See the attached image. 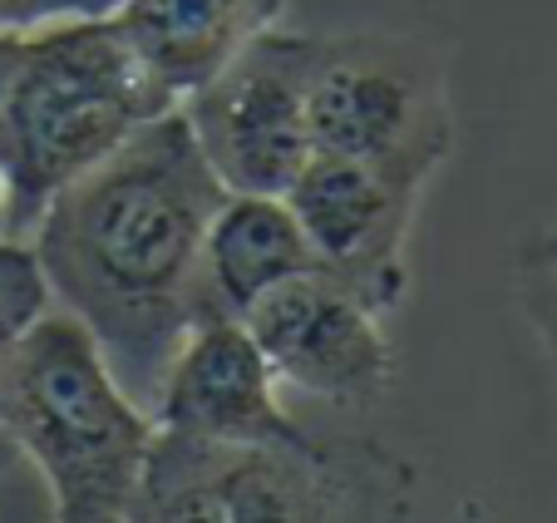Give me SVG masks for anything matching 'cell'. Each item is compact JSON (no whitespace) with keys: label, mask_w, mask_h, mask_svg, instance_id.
<instances>
[{"label":"cell","mask_w":557,"mask_h":523,"mask_svg":"<svg viewBox=\"0 0 557 523\" xmlns=\"http://www.w3.org/2000/svg\"><path fill=\"white\" fill-rule=\"evenodd\" d=\"M222 193L173 105L74 179L30 228L54 306L95 331L109 366L144 405H153L183 336L202 316H218L202 238Z\"/></svg>","instance_id":"obj_1"},{"label":"cell","mask_w":557,"mask_h":523,"mask_svg":"<svg viewBox=\"0 0 557 523\" xmlns=\"http://www.w3.org/2000/svg\"><path fill=\"white\" fill-rule=\"evenodd\" d=\"M0 429L40 470L60 523L134 519L158 419L74 312L50 306L5 345Z\"/></svg>","instance_id":"obj_2"},{"label":"cell","mask_w":557,"mask_h":523,"mask_svg":"<svg viewBox=\"0 0 557 523\" xmlns=\"http://www.w3.org/2000/svg\"><path fill=\"white\" fill-rule=\"evenodd\" d=\"M414 503V470L370 435L222 445L158 425L138 523H385Z\"/></svg>","instance_id":"obj_3"},{"label":"cell","mask_w":557,"mask_h":523,"mask_svg":"<svg viewBox=\"0 0 557 523\" xmlns=\"http://www.w3.org/2000/svg\"><path fill=\"white\" fill-rule=\"evenodd\" d=\"M173 99L128 54L114 15L25 35L0 84V188L11 238Z\"/></svg>","instance_id":"obj_4"},{"label":"cell","mask_w":557,"mask_h":523,"mask_svg":"<svg viewBox=\"0 0 557 523\" xmlns=\"http://www.w3.org/2000/svg\"><path fill=\"white\" fill-rule=\"evenodd\" d=\"M311 148L430 188L454 148L449 80L434 45L395 31L311 35Z\"/></svg>","instance_id":"obj_5"},{"label":"cell","mask_w":557,"mask_h":523,"mask_svg":"<svg viewBox=\"0 0 557 523\" xmlns=\"http://www.w3.org/2000/svg\"><path fill=\"white\" fill-rule=\"evenodd\" d=\"M306 74L311 35L276 25L178 105L227 193H286L301 173L311 158Z\"/></svg>","instance_id":"obj_6"},{"label":"cell","mask_w":557,"mask_h":523,"mask_svg":"<svg viewBox=\"0 0 557 523\" xmlns=\"http://www.w3.org/2000/svg\"><path fill=\"white\" fill-rule=\"evenodd\" d=\"M243 326L262 345L276 386L346 415L380 405L400 376L385 316L321 267L257 296Z\"/></svg>","instance_id":"obj_7"},{"label":"cell","mask_w":557,"mask_h":523,"mask_svg":"<svg viewBox=\"0 0 557 523\" xmlns=\"http://www.w3.org/2000/svg\"><path fill=\"white\" fill-rule=\"evenodd\" d=\"M282 198L292 203L321 272L346 282L380 316H389L405 302V292H410L405 247H410L424 188L389 179L360 158L311 148V158L286 183Z\"/></svg>","instance_id":"obj_8"},{"label":"cell","mask_w":557,"mask_h":523,"mask_svg":"<svg viewBox=\"0 0 557 523\" xmlns=\"http://www.w3.org/2000/svg\"><path fill=\"white\" fill-rule=\"evenodd\" d=\"M148 410L163 429L222 445L301 440L311 429L286 410L282 386L243 316H202L173 351Z\"/></svg>","instance_id":"obj_9"},{"label":"cell","mask_w":557,"mask_h":523,"mask_svg":"<svg viewBox=\"0 0 557 523\" xmlns=\"http://www.w3.org/2000/svg\"><path fill=\"white\" fill-rule=\"evenodd\" d=\"M286 21V0H119L114 31L144 74L173 99L208 84L252 40Z\"/></svg>","instance_id":"obj_10"},{"label":"cell","mask_w":557,"mask_h":523,"mask_svg":"<svg viewBox=\"0 0 557 523\" xmlns=\"http://www.w3.org/2000/svg\"><path fill=\"white\" fill-rule=\"evenodd\" d=\"M321 267L282 193H222L202 238V272L218 316H243L257 296Z\"/></svg>","instance_id":"obj_11"},{"label":"cell","mask_w":557,"mask_h":523,"mask_svg":"<svg viewBox=\"0 0 557 523\" xmlns=\"http://www.w3.org/2000/svg\"><path fill=\"white\" fill-rule=\"evenodd\" d=\"M54 306L50 296V282H45V267L35 257L30 238H0V356L5 345Z\"/></svg>","instance_id":"obj_12"},{"label":"cell","mask_w":557,"mask_h":523,"mask_svg":"<svg viewBox=\"0 0 557 523\" xmlns=\"http://www.w3.org/2000/svg\"><path fill=\"white\" fill-rule=\"evenodd\" d=\"M518 296H523V312H528V321H533L543 351L557 366V222L547 232H537V238L523 247Z\"/></svg>","instance_id":"obj_13"},{"label":"cell","mask_w":557,"mask_h":523,"mask_svg":"<svg viewBox=\"0 0 557 523\" xmlns=\"http://www.w3.org/2000/svg\"><path fill=\"white\" fill-rule=\"evenodd\" d=\"M119 0H0V35H40L64 21H95L114 15Z\"/></svg>","instance_id":"obj_14"},{"label":"cell","mask_w":557,"mask_h":523,"mask_svg":"<svg viewBox=\"0 0 557 523\" xmlns=\"http://www.w3.org/2000/svg\"><path fill=\"white\" fill-rule=\"evenodd\" d=\"M15 54H21V35H0V84H5V74H11Z\"/></svg>","instance_id":"obj_15"},{"label":"cell","mask_w":557,"mask_h":523,"mask_svg":"<svg viewBox=\"0 0 557 523\" xmlns=\"http://www.w3.org/2000/svg\"><path fill=\"white\" fill-rule=\"evenodd\" d=\"M15 464H21V450H15V440L0 429V479H5V474H15Z\"/></svg>","instance_id":"obj_16"},{"label":"cell","mask_w":557,"mask_h":523,"mask_svg":"<svg viewBox=\"0 0 557 523\" xmlns=\"http://www.w3.org/2000/svg\"><path fill=\"white\" fill-rule=\"evenodd\" d=\"M11 232V218H5V188H0V238Z\"/></svg>","instance_id":"obj_17"}]
</instances>
